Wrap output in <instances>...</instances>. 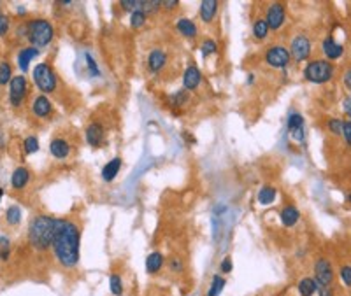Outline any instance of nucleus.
Returning a JSON list of instances; mask_svg holds the SVG:
<instances>
[{
	"label": "nucleus",
	"instance_id": "nucleus-1",
	"mask_svg": "<svg viewBox=\"0 0 351 296\" xmlns=\"http://www.w3.org/2000/svg\"><path fill=\"white\" fill-rule=\"evenodd\" d=\"M79 247H81V230L69 219H58L53 239L54 258L63 268H74L79 263Z\"/></svg>",
	"mask_w": 351,
	"mask_h": 296
},
{
	"label": "nucleus",
	"instance_id": "nucleus-2",
	"mask_svg": "<svg viewBox=\"0 0 351 296\" xmlns=\"http://www.w3.org/2000/svg\"><path fill=\"white\" fill-rule=\"evenodd\" d=\"M56 217L50 215H37L30 221L28 226V242L35 251H48L53 246L54 231H56Z\"/></svg>",
	"mask_w": 351,
	"mask_h": 296
},
{
	"label": "nucleus",
	"instance_id": "nucleus-3",
	"mask_svg": "<svg viewBox=\"0 0 351 296\" xmlns=\"http://www.w3.org/2000/svg\"><path fill=\"white\" fill-rule=\"evenodd\" d=\"M27 37L32 42V47H44L53 41L54 37V30L53 25L48 21V19L37 18L32 19L27 23Z\"/></svg>",
	"mask_w": 351,
	"mask_h": 296
},
{
	"label": "nucleus",
	"instance_id": "nucleus-4",
	"mask_svg": "<svg viewBox=\"0 0 351 296\" xmlns=\"http://www.w3.org/2000/svg\"><path fill=\"white\" fill-rule=\"evenodd\" d=\"M304 76L309 83L325 85L334 77V65L327 60H313L304 69Z\"/></svg>",
	"mask_w": 351,
	"mask_h": 296
},
{
	"label": "nucleus",
	"instance_id": "nucleus-5",
	"mask_svg": "<svg viewBox=\"0 0 351 296\" xmlns=\"http://www.w3.org/2000/svg\"><path fill=\"white\" fill-rule=\"evenodd\" d=\"M32 77H34L35 86L43 93H53L56 89L58 77L54 74V70L51 69V65H48V63H39L34 69V72H32Z\"/></svg>",
	"mask_w": 351,
	"mask_h": 296
},
{
	"label": "nucleus",
	"instance_id": "nucleus-6",
	"mask_svg": "<svg viewBox=\"0 0 351 296\" xmlns=\"http://www.w3.org/2000/svg\"><path fill=\"white\" fill-rule=\"evenodd\" d=\"M314 282L318 288H332L334 282V270L330 261L325 258H320L314 261Z\"/></svg>",
	"mask_w": 351,
	"mask_h": 296
},
{
	"label": "nucleus",
	"instance_id": "nucleus-7",
	"mask_svg": "<svg viewBox=\"0 0 351 296\" xmlns=\"http://www.w3.org/2000/svg\"><path fill=\"white\" fill-rule=\"evenodd\" d=\"M290 51L283 46H270L269 49L265 51V62L269 67H274V69H285L290 63Z\"/></svg>",
	"mask_w": 351,
	"mask_h": 296
},
{
	"label": "nucleus",
	"instance_id": "nucleus-8",
	"mask_svg": "<svg viewBox=\"0 0 351 296\" xmlns=\"http://www.w3.org/2000/svg\"><path fill=\"white\" fill-rule=\"evenodd\" d=\"M27 95V79L23 76H16L9 83V100L14 107L21 105V102L25 100Z\"/></svg>",
	"mask_w": 351,
	"mask_h": 296
},
{
	"label": "nucleus",
	"instance_id": "nucleus-9",
	"mask_svg": "<svg viewBox=\"0 0 351 296\" xmlns=\"http://www.w3.org/2000/svg\"><path fill=\"white\" fill-rule=\"evenodd\" d=\"M290 54L297 62L307 60L309 54H311V42H309L307 35H295L294 41H292V47H290Z\"/></svg>",
	"mask_w": 351,
	"mask_h": 296
},
{
	"label": "nucleus",
	"instance_id": "nucleus-10",
	"mask_svg": "<svg viewBox=\"0 0 351 296\" xmlns=\"http://www.w3.org/2000/svg\"><path fill=\"white\" fill-rule=\"evenodd\" d=\"M286 19V11L283 7V4L276 2V4H270L269 9H267V25H269V30H279L283 27Z\"/></svg>",
	"mask_w": 351,
	"mask_h": 296
},
{
	"label": "nucleus",
	"instance_id": "nucleus-11",
	"mask_svg": "<svg viewBox=\"0 0 351 296\" xmlns=\"http://www.w3.org/2000/svg\"><path fill=\"white\" fill-rule=\"evenodd\" d=\"M286 128H288L290 135L294 137V140H297V142L304 140L305 130H304V118H302V114H299V112L295 111L290 112L288 120H286Z\"/></svg>",
	"mask_w": 351,
	"mask_h": 296
},
{
	"label": "nucleus",
	"instance_id": "nucleus-12",
	"mask_svg": "<svg viewBox=\"0 0 351 296\" xmlns=\"http://www.w3.org/2000/svg\"><path fill=\"white\" fill-rule=\"evenodd\" d=\"M201 81H202L201 70L193 65V63H190V65L186 67L185 74H183V86H185V89H190V91H192V89H197Z\"/></svg>",
	"mask_w": 351,
	"mask_h": 296
},
{
	"label": "nucleus",
	"instance_id": "nucleus-13",
	"mask_svg": "<svg viewBox=\"0 0 351 296\" xmlns=\"http://www.w3.org/2000/svg\"><path fill=\"white\" fill-rule=\"evenodd\" d=\"M86 142L92 147H100L102 142H104V128L99 123H90L88 128L85 131Z\"/></svg>",
	"mask_w": 351,
	"mask_h": 296
},
{
	"label": "nucleus",
	"instance_id": "nucleus-14",
	"mask_svg": "<svg viewBox=\"0 0 351 296\" xmlns=\"http://www.w3.org/2000/svg\"><path fill=\"white\" fill-rule=\"evenodd\" d=\"M321 49H323L325 56H327L328 60H339V58L343 56V53H344V47L341 46L339 42H336L332 37L323 39V42H321Z\"/></svg>",
	"mask_w": 351,
	"mask_h": 296
},
{
	"label": "nucleus",
	"instance_id": "nucleus-15",
	"mask_svg": "<svg viewBox=\"0 0 351 296\" xmlns=\"http://www.w3.org/2000/svg\"><path fill=\"white\" fill-rule=\"evenodd\" d=\"M167 65V53L163 49H153L148 56V67L151 72H160Z\"/></svg>",
	"mask_w": 351,
	"mask_h": 296
},
{
	"label": "nucleus",
	"instance_id": "nucleus-16",
	"mask_svg": "<svg viewBox=\"0 0 351 296\" xmlns=\"http://www.w3.org/2000/svg\"><path fill=\"white\" fill-rule=\"evenodd\" d=\"M32 112H34L37 118H48V116L53 112V105L48 100V96L44 95L37 96L34 100V104H32Z\"/></svg>",
	"mask_w": 351,
	"mask_h": 296
},
{
	"label": "nucleus",
	"instance_id": "nucleus-17",
	"mask_svg": "<svg viewBox=\"0 0 351 296\" xmlns=\"http://www.w3.org/2000/svg\"><path fill=\"white\" fill-rule=\"evenodd\" d=\"M121 158H112L111 162H107L104 165V169H102V179H104L105 182H112L116 179V175H118V172H120L121 169Z\"/></svg>",
	"mask_w": 351,
	"mask_h": 296
},
{
	"label": "nucleus",
	"instance_id": "nucleus-18",
	"mask_svg": "<svg viewBox=\"0 0 351 296\" xmlns=\"http://www.w3.org/2000/svg\"><path fill=\"white\" fill-rule=\"evenodd\" d=\"M279 217H281V223L285 224V226L292 228L301 219V212H299L297 207H294V205H286L281 211V214H279Z\"/></svg>",
	"mask_w": 351,
	"mask_h": 296
},
{
	"label": "nucleus",
	"instance_id": "nucleus-19",
	"mask_svg": "<svg viewBox=\"0 0 351 296\" xmlns=\"http://www.w3.org/2000/svg\"><path fill=\"white\" fill-rule=\"evenodd\" d=\"M30 181V172L25 167H18L11 175V184L14 189H23Z\"/></svg>",
	"mask_w": 351,
	"mask_h": 296
},
{
	"label": "nucleus",
	"instance_id": "nucleus-20",
	"mask_svg": "<svg viewBox=\"0 0 351 296\" xmlns=\"http://www.w3.org/2000/svg\"><path fill=\"white\" fill-rule=\"evenodd\" d=\"M163 263H165V258H163L162 253H151L150 256L146 258V272L151 273V275H154V273H158L160 270H162Z\"/></svg>",
	"mask_w": 351,
	"mask_h": 296
},
{
	"label": "nucleus",
	"instance_id": "nucleus-21",
	"mask_svg": "<svg viewBox=\"0 0 351 296\" xmlns=\"http://www.w3.org/2000/svg\"><path fill=\"white\" fill-rule=\"evenodd\" d=\"M50 151H51V154L56 158V160H63V158H67L70 154V146H69L67 140L54 139L53 142H51V146H50Z\"/></svg>",
	"mask_w": 351,
	"mask_h": 296
},
{
	"label": "nucleus",
	"instance_id": "nucleus-22",
	"mask_svg": "<svg viewBox=\"0 0 351 296\" xmlns=\"http://www.w3.org/2000/svg\"><path fill=\"white\" fill-rule=\"evenodd\" d=\"M218 11V2L214 0H204L201 4V19L204 23H211Z\"/></svg>",
	"mask_w": 351,
	"mask_h": 296
},
{
	"label": "nucleus",
	"instance_id": "nucleus-23",
	"mask_svg": "<svg viewBox=\"0 0 351 296\" xmlns=\"http://www.w3.org/2000/svg\"><path fill=\"white\" fill-rule=\"evenodd\" d=\"M39 54V49L37 47H25V49H21L18 53V65H19V69L23 70H28V65H30V62L34 60L35 56Z\"/></svg>",
	"mask_w": 351,
	"mask_h": 296
},
{
	"label": "nucleus",
	"instance_id": "nucleus-24",
	"mask_svg": "<svg viewBox=\"0 0 351 296\" xmlns=\"http://www.w3.org/2000/svg\"><path fill=\"white\" fill-rule=\"evenodd\" d=\"M176 28H178L179 34L185 35L186 39L197 37V25L193 23L192 19H188V18L178 19V23H176Z\"/></svg>",
	"mask_w": 351,
	"mask_h": 296
},
{
	"label": "nucleus",
	"instance_id": "nucleus-25",
	"mask_svg": "<svg viewBox=\"0 0 351 296\" xmlns=\"http://www.w3.org/2000/svg\"><path fill=\"white\" fill-rule=\"evenodd\" d=\"M276 195H278L276 188H272V186H262V188L258 189L256 200H258L260 205H270L276 200Z\"/></svg>",
	"mask_w": 351,
	"mask_h": 296
},
{
	"label": "nucleus",
	"instance_id": "nucleus-26",
	"mask_svg": "<svg viewBox=\"0 0 351 296\" xmlns=\"http://www.w3.org/2000/svg\"><path fill=\"white\" fill-rule=\"evenodd\" d=\"M297 291L301 296H313L314 293H318V286L316 282H314V279L305 277L297 284Z\"/></svg>",
	"mask_w": 351,
	"mask_h": 296
},
{
	"label": "nucleus",
	"instance_id": "nucleus-27",
	"mask_svg": "<svg viewBox=\"0 0 351 296\" xmlns=\"http://www.w3.org/2000/svg\"><path fill=\"white\" fill-rule=\"evenodd\" d=\"M109 288H111V293L114 296H123V281H121L120 273H111Z\"/></svg>",
	"mask_w": 351,
	"mask_h": 296
},
{
	"label": "nucleus",
	"instance_id": "nucleus-28",
	"mask_svg": "<svg viewBox=\"0 0 351 296\" xmlns=\"http://www.w3.org/2000/svg\"><path fill=\"white\" fill-rule=\"evenodd\" d=\"M267 34H269V25H267L265 19H256L255 23H253V35H255V39H258V41H262V39L267 37Z\"/></svg>",
	"mask_w": 351,
	"mask_h": 296
},
{
	"label": "nucleus",
	"instance_id": "nucleus-29",
	"mask_svg": "<svg viewBox=\"0 0 351 296\" xmlns=\"http://www.w3.org/2000/svg\"><path fill=\"white\" fill-rule=\"evenodd\" d=\"M5 221H7L11 226H16L21 221V211H19L18 205H11V207L5 211Z\"/></svg>",
	"mask_w": 351,
	"mask_h": 296
},
{
	"label": "nucleus",
	"instance_id": "nucleus-30",
	"mask_svg": "<svg viewBox=\"0 0 351 296\" xmlns=\"http://www.w3.org/2000/svg\"><path fill=\"white\" fill-rule=\"evenodd\" d=\"M223 288H225V279L221 277V275H214L211 286H209L207 296H220V293L223 291Z\"/></svg>",
	"mask_w": 351,
	"mask_h": 296
},
{
	"label": "nucleus",
	"instance_id": "nucleus-31",
	"mask_svg": "<svg viewBox=\"0 0 351 296\" xmlns=\"http://www.w3.org/2000/svg\"><path fill=\"white\" fill-rule=\"evenodd\" d=\"M11 72H12V67L9 62H2L0 63V86H5L7 83H11Z\"/></svg>",
	"mask_w": 351,
	"mask_h": 296
},
{
	"label": "nucleus",
	"instance_id": "nucleus-32",
	"mask_svg": "<svg viewBox=\"0 0 351 296\" xmlns=\"http://www.w3.org/2000/svg\"><path fill=\"white\" fill-rule=\"evenodd\" d=\"M11 254V242L7 237L0 235V261H7Z\"/></svg>",
	"mask_w": 351,
	"mask_h": 296
},
{
	"label": "nucleus",
	"instance_id": "nucleus-33",
	"mask_svg": "<svg viewBox=\"0 0 351 296\" xmlns=\"http://www.w3.org/2000/svg\"><path fill=\"white\" fill-rule=\"evenodd\" d=\"M120 5L127 12H132V14H134V12L143 11V0H123Z\"/></svg>",
	"mask_w": 351,
	"mask_h": 296
},
{
	"label": "nucleus",
	"instance_id": "nucleus-34",
	"mask_svg": "<svg viewBox=\"0 0 351 296\" xmlns=\"http://www.w3.org/2000/svg\"><path fill=\"white\" fill-rule=\"evenodd\" d=\"M218 51V46L214 41H211V39H207V41H204V44L201 46V53H202V58H207L211 56V54H214Z\"/></svg>",
	"mask_w": 351,
	"mask_h": 296
},
{
	"label": "nucleus",
	"instance_id": "nucleus-35",
	"mask_svg": "<svg viewBox=\"0 0 351 296\" xmlns=\"http://www.w3.org/2000/svg\"><path fill=\"white\" fill-rule=\"evenodd\" d=\"M23 146H25V153H27V154L37 153V151H39V140H37V137H35V135H28L27 139H25Z\"/></svg>",
	"mask_w": 351,
	"mask_h": 296
},
{
	"label": "nucleus",
	"instance_id": "nucleus-36",
	"mask_svg": "<svg viewBox=\"0 0 351 296\" xmlns=\"http://www.w3.org/2000/svg\"><path fill=\"white\" fill-rule=\"evenodd\" d=\"M160 7H162V2H158V0L143 2V12H144V14H154V12L160 11Z\"/></svg>",
	"mask_w": 351,
	"mask_h": 296
},
{
	"label": "nucleus",
	"instance_id": "nucleus-37",
	"mask_svg": "<svg viewBox=\"0 0 351 296\" xmlns=\"http://www.w3.org/2000/svg\"><path fill=\"white\" fill-rule=\"evenodd\" d=\"M339 279L346 288H351V265H344L339 270Z\"/></svg>",
	"mask_w": 351,
	"mask_h": 296
},
{
	"label": "nucleus",
	"instance_id": "nucleus-38",
	"mask_svg": "<svg viewBox=\"0 0 351 296\" xmlns=\"http://www.w3.org/2000/svg\"><path fill=\"white\" fill-rule=\"evenodd\" d=\"M144 23H146V14H144L143 11L134 12V14L130 16V25H132V28H141Z\"/></svg>",
	"mask_w": 351,
	"mask_h": 296
},
{
	"label": "nucleus",
	"instance_id": "nucleus-39",
	"mask_svg": "<svg viewBox=\"0 0 351 296\" xmlns=\"http://www.w3.org/2000/svg\"><path fill=\"white\" fill-rule=\"evenodd\" d=\"M327 127H328V130L332 131V133L341 135V131H343V120H337V118H332V120H328Z\"/></svg>",
	"mask_w": 351,
	"mask_h": 296
},
{
	"label": "nucleus",
	"instance_id": "nucleus-40",
	"mask_svg": "<svg viewBox=\"0 0 351 296\" xmlns=\"http://www.w3.org/2000/svg\"><path fill=\"white\" fill-rule=\"evenodd\" d=\"M85 58H86V65H88L90 74H92L93 77H99V76H100V70H99V67H97V63H95V60L92 58V54L86 53Z\"/></svg>",
	"mask_w": 351,
	"mask_h": 296
},
{
	"label": "nucleus",
	"instance_id": "nucleus-41",
	"mask_svg": "<svg viewBox=\"0 0 351 296\" xmlns=\"http://www.w3.org/2000/svg\"><path fill=\"white\" fill-rule=\"evenodd\" d=\"M341 135L344 137V142L351 146V121H343V131Z\"/></svg>",
	"mask_w": 351,
	"mask_h": 296
},
{
	"label": "nucleus",
	"instance_id": "nucleus-42",
	"mask_svg": "<svg viewBox=\"0 0 351 296\" xmlns=\"http://www.w3.org/2000/svg\"><path fill=\"white\" fill-rule=\"evenodd\" d=\"M9 30V18L5 14H0V35H4Z\"/></svg>",
	"mask_w": 351,
	"mask_h": 296
},
{
	"label": "nucleus",
	"instance_id": "nucleus-43",
	"mask_svg": "<svg viewBox=\"0 0 351 296\" xmlns=\"http://www.w3.org/2000/svg\"><path fill=\"white\" fill-rule=\"evenodd\" d=\"M220 268H221V273H230L232 268H234V265H232V258H225L223 261H221Z\"/></svg>",
	"mask_w": 351,
	"mask_h": 296
},
{
	"label": "nucleus",
	"instance_id": "nucleus-44",
	"mask_svg": "<svg viewBox=\"0 0 351 296\" xmlns=\"http://www.w3.org/2000/svg\"><path fill=\"white\" fill-rule=\"evenodd\" d=\"M183 102H185V93L179 91V93H174L172 96H170V104H176V105H181Z\"/></svg>",
	"mask_w": 351,
	"mask_h": 296
},
{
	"label": "nucleus",
	"instance_id": "nucleus-45",
	"mask_svg": "<svg viewBox=\"0 0 351 296\" xmlns=\"http://www.w3.org/2000/svg\"><path fill=\"white\" fill-rule=\"evenodd\" d=\"M169 266H170V270H172V272H181V270H183V263H181V259H179V258H172V259H170Z\"/></svg>",
	"mask_w": 351,
	"mask_h": 296
},
{
	"label": "nucleus",
	"instance_id": "nucleus-46",
	"mask_svg": "<svg viewBox=\"0 0 351 296\" xmlns=\"http://www.w3.org/2000/svg\"><path fill=\"white\" fill-rule=\"evenodd\" d=\"M343 111H344V114L351 120V96H348V98H344L343 100Z\"/></svg>",
	"mask_w": 351,
	"mask_h": 296
},
{
	"label": "nucleus",
	"instance_id": "nucleus-47",
	"mask_svg": "<svg viewBox=\"0 0 351 296\" xmlns=\"http://www.w3.org/2000/svg\"><path fill=\"white\" fill-rule=\"evenodd\" d=\"M343 83H344V86H346V88L351 91V69L348 70L346 74H344V77H343Z\"/></svg>",
	"mask_w": 351,
	"mask_h": 296
},
{
	"label": "nucleus",
	"instance_id": "nucleus-48",
	"mask_svg": "<svg viewBox=\"0 0 351 296\" xmlns=\"http://www.w3.org/2000/svg\"><path fill=\"white\" fill-rule=\"evenodd\" d=\"M178 5V2L176 0H165V2H162V7H167V9H172Z\"/></svg>",
	"mask_w": 351,
	"mask_h": 296
},
{
	"label": "nucleus",
	"instance_id": "nucleus-49",
	"mask_svg": "<svg viewBox=\"0 0 351 296\" xmlns=\"http://www.w3.org/2000/svg\"><path fill=\"white\" fill-rule=\"evenodd\" d=\"M253 81H255V76H253V74H250V77H248V83H250V85H253Z\"/></svg>",
	"mask_w": 351,
	"mask_h": 296
},
{
	"label": "nucleus",
	"instance_id": "nucleus-50",
	"mask_svg": "<svg viewBox=\"0 0 351 296\" xmlns=\"http://www.w3.org/2000/svg\"><path fill=\"white\" fill-rule=\"evenodd\" d=\"M4 146V133H2V130H0V147Z\"/></svg>",
	"mask_w": 351,
	"mask_h": 296
},
{
	"label": "nucleus",
	"instance_id": "nucleus-51",
	"mask_svg": "<svg viewBox=\"0 0 351 296\" xmlns=\"http://www.w3.org/2000/svg\"><path fill=\"white\" fill-rule=\"evenodd\" d=\"M2 193H4V191H2V188H0V200H2Z\"/></svg>",
	"mask_w": 351,
	"mask_h": 296
},
{
	"label": "nucleus",
	"instance_id": "nucleus-52",
	"mask_svg": "<svg viewBox=\"0 0 351 296\" xmlns=\"http://www.w3.org/2000/svg\"><path fill=\"white\" fill-rule=\"evenodd\" d=\"M348 200H350V204H351V195H350V198H348Z\"/></svg>",
	"mask_w": 351,
	"mask_h": 296
}]
</instances>
